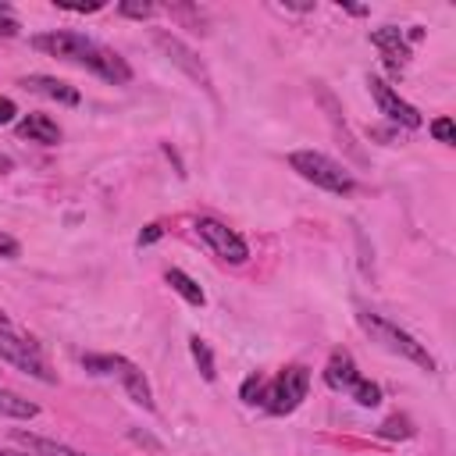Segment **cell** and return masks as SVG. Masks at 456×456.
I'll list each match as a JSON object with an SVG mask.
<instances>
[{"label":"cell","mask_w":456,"mask_h":456,"mask_svg":"<svg viewBox=\"0 0 456 456\" xmlns=\"http://www.w3.org/2000/svg\"><path fill=\"white\" fill-rule=\"evenodd\" d=\"M356 321H360V328L370 335V342H381L388 353H395V356H403V360H410V363H417L420 370H435V356L424 349V342H417L410 331H403L399 324H392V321H385L381 314H374V310H367V306H360L356 310Z\"/></svg>","instance_id":"2"},{"label":"cell","mask_w":456,"mask_h":456,"mask_svg":"<svg viewBox=\"0 0 456 456\" xmlns=\"http://www.w3.org/2000/svg\"><path fill=\"white\" fill-rule=\"evenodd\" d=\"M196 232H200L203 242H207L221 260H228V264H242V260L249 256L246 239H242L239 232H232L228 224H221L217 217H200V221H196Z\"/></svg>","instance_id":"6"},{"label":"cell","mask_w":456,"mask_h":456,"mask_svg":"<svg viewBox=\"0 0 456 456\" xmlns=\"http://www.w3.org/2000/svg\"><path fill=\"white\" fill-rule=\"evenodd\" d=\"M160 235H164V228H160V224H146V228L139 232V246H150V242H157Z\"/></svg>","instance_id":"28"},{"label":"cell","mask_w":456,"mask_h":456,"mask_svg":"<svg viewBox=\"0 0 456 456\" xmlns=\"http://www.w3.org/2000/svg\"><path fill=\"white\" fill-rule=\"evenodd\" d=\"M21 86H25L28 93L50 96V100H57V103H68V107H75V103L82 100L75 86H68V82H61V78H50V75H28V78H21Z\"/></svg>","instance_id":"11"},{"label":"cell","mask_w":456,"mask_h":456,"mask_svg":"<svg viewBox=\"0 0 456 456\" xmlns=\"http://www.w3.org/2000/svg\"><path fill=\"white\" fill-rule=\"evenodd\" d=\"M381 438H413V424L406 417H388L381 428H378Z\"/></svg>","instance_id":"20"},{"label":"cell","mask_w":456,"mask_h":456,"mask_svg":"<svg viewBox=\"0 0 456 456\" xmlns=\"http://www.w3.org/2000/svg\"><path fill=\"white\" fill-rule=\"evenodd\" d=\"M153 43L171 57V64H178L192 82H200V86L210 93V75H207V68L200 64V57H196V53H192L178 36H171V32H157V36H153Z\"/></svg>","instance_id":"8"},{"label":"cell","mask_w":456,"mask_h":456,"mask_svg":"<svg viewBox=\"0 0 456 456\" xmlns=\"http://www.w3.org/2000/svg\"><path fill=\"white\" fill-rule=\"evenodd\" d=\"M342 7H346L349 14H356V18H360V14H367V7H360V4H342Z\"/></svg>","instance_id":"30"},{"label":"cell","mask_w":456,"mask_h":456,"mask_svg":"<svg viewBox=\"0 0 456 456\" xmlns=\"http://www.w3.org/2000/svg\"><path fill=\"white\" fill-rule=\"evenodd\" d=\"M11 167H14V160L7 153H0V171H11Z\"/></svg>","instance_id":"31"},{"label":"cell","mask_w":456,"mask_h":456,"mask_svg":"<svg viewBox=\"0 0 456 456\" xmlns=\"http://www.w3.org/2000/svg\"><path fill=\"white\" fill-rule=\"evenodd\" d=\"M121 363H125V356H118V353H86L82 356V367L89 374H118Z\"/></svg>","instance_id":"18"},{"label":"cell","mask_w":456,"mask_h":456,"mask_svg":"<svg viewBox=\"0 0 456 456\" xmlns=\"http://www.w3.org/2000/svg\"><path fill=\"white\" fill-rule=\"evenodd\" d=\"M14 114H18L14 100H11V96H0V125H11V121H14Z\"/></svg>","instance_id":"27"},{"label":"cell","mask_w":456,"mask_h":456,"mask_svg":"<svg viewBox=\"0 0 456 456\" xmlns=\"http://www.w3.org/2000/svg\"><path fill=\"white\" fill-rule=\"evenodd\" d=\"M118 378H121V385H125V392H128V399H132V403H139L142 410H153V392H150V381L142 378V370H139L132 360H125V363L118 367Z\"/></svg>","instance_id":"13"},{"label":"cell","mask_w":456,"mask_h":456,"mask_svg":"<svg viewBox=\"0 0 456 456\" xmlns=\"http://www.w3.org/2000/svg\"><path fill=\"white\" fill-rule=\"evenodd\" d=\"M370 43L381 50V61H385V68H388L392 75H399V71L406 68V61H410V43L403 39V32H399L395 25L374 28V32H370Z\"/></svg>","instance_id":"9"},{"label":"cell","mask_w":456,"mask_h":456,"mask_svg":"<svg viewBox=\"0 0 456 456\" xmlns=\"http://www.w3.org/2000/svg\"><path fill=\"white\" fill-rule=\"evenodd\" d=\"M57 7H61V11H75V14H93V11H100L103 4H100V0H93V4H64V0H57Z\"/></svg>","instance_id":"26"},{"label":"cell","mask_w":456,"mask_h":456,"mask_svg":"<svg viewBox=\"0 0 456 456\" xmlns=\"http://www.w3.org/2000/svg\"><path fill=\"white\" fill-rule=\"evenodd\" d=\"M11 435H14V442H21V445H25L32 456H82V452H75V449H68V445L53 442V438H43V435H28V431H21V428H14Z\"/></svg>","instance_id":"14"},{"label":"cell","mask_w":456,"mask_h":456,"mask_svg":"<svg viewBox=\"0 0 456 456\" xmlns=\"http://www.w3.org/2000/svg\"><path fill=\"white\" fill-rule=\"evenodd\" d=\"M0 360L14 363L18 370H25L28 378H36V381H43V385H53V381H57V374H53V370L46 367V360L39 356V346L28 342V338H21V335H14L11 328H0Z\"/></svg>","instance_id":"5"},{"label":"cell","mask_w":456,"mask_h":456,"mask_svg":"<svg viewBox=\"0 0 456 456\" xmlns=\"http://www.w3.org/2000/svg\"><path fill=\"white\" fill-rule=\"evenodd\" d=\"M264 385H267V381H264L260 374H249V378L242 381V392H239L242 403H260V399H264Z\"/></svg>","instance_id":"22"},{"label":"cell","mask_w":456,"mask_h":456,"mask_svg":"<svg viewBox=\"0 0 456 456\" xmlns=\"http://www.w3.org/2000/svg\"><path fill=\"white\" fill-rule=\"evenodd\" d=\"M431 135H435L438 142L452 146V142H456V128H452V118H435V121H431Z\"/></svg>","instance_id":"23"},{"label":"cell","mask_w":456,"mask_h":456,"mask_svg":"<svg viewBox=\"0 0 456 456\" xmlns=\"http://www.w3.org/2000/svg\"><path fill=\"white\" fill-rule=\"evenodd\" d=\"M39 413V406L32 399H21L7 388H0V417H11V420H32Z\"/></svg>","instance_id":"16"},{"label":"cell","mask_w":456,"mask_h":456,"mask_svg":"<svg viewBox=\"0 0 456 456\" xmlns=\"http://www.w3.org/2000/svg\"><path fill=\"white\" fill-rule=\"evenodd\" d=\"M0 328H11V317H7L4 310H0Z\"/></svg>","instance_id":"32"},{"label":"cell","mask_w":456,"mask_h":456,"mask_svg":"<svg viewBox=\"0 0 456 456\" xmlns=\"http://www.w3.org/2000/svg\"><path fill=\"white\" fill-rule=\"evenodd\" d=\"M32 46L39 53H50V57H61L68 64H78V68H86V71H93V75H100V78H107L114 86L132 78V68L125 64L121 53H114L110 46H103V43L82 36V32H71V28H53V32L32 36Z\"/></svg>","instance_id":"1"},{"label":"cell","mask_w":456,"mask_h":456,"mask_svg":"<svg viewBox=\"0 0 456 456\" xmlns=\"http://www.w3.org/2000/svg\"><path fill=\"white\" fill-rule=\"evenodd\" d=\"M153 11H157V7H153V4H142V0H121V4H118V14L139 18V21H142V18H153Z\"/></svg>","instance_id":"21"},{"label":"cell","mask_w":456,"mask_h":456,"mask_svg":"<svg viewBox=\"0 0 456 456\" xmlns=\"http://www.w3.org/2000/svg\"><path fill=\"white\" fill-rule=\"evenodd\" d=\"M18 18L11 14V7L7 4H0V39H11V36H18Z\"/></svg>","instance_id":"24"},{"label":"cell","mask_w":456,"mask_h":456,"mask_svg":"<svg viewBox=\"0 0 456 456\" xmlns=\"http://www.w3.org/2000/svg\"><path fill=\"white\" fill-rule=\"evenodd\" d=\"M164 281L171 285V292H178L185 303H192V306H203L207 303V296H203V289L185 274V271H178V267H171L167 274H164Z\"/></svg>","instance_id":"15"},{"label":"cell","mask_w":456,"mask_h":456,"mask_svg":"<svg viewBox=\"0 0 456 456\" xmlns=\"http://www.w3.org/2000/svg\"><path fill=\"white\" fill-rule=\"evenodd\" d=\"M356 381H360V370H356L353 356L346 349H335L328 356V363H324V385L335 388V392H349Z\"/></svg>","instance_id":"10"},{"label":"cell","mask_w":456,"mask_h":456,"mask_svg":"<svg viewBox=\"0 0 456 456\" xmlns=\"http://www.w3.org/2000/svg\"><path fill=\"white\" fill-rule=\"evenodd\" d=\"M306 388H310V370L299 367V363H292V367H285L278 378H271V381L264 385L260 406H264L267 413H274V417H285V413H292V410L306 399Z\"/></svg>","instance_id":"4"},{"label":"cell","mask_w":456,"mask_h":456,"mask_svg":"<svg viewBox=\"0 0 456 456\" xmlns=\"http://www.w3.org/2000/svg\"><path fill=\"white\" fill-rule=\"evenodd\" d=\"M128 438H132L135 445H146L150 452H160V442H157L153 435H146V431H139V428H128Z\"/></svg>","instance_id":"25"},{"label":"cell","mask_w":456,"mask_h":456,"mask_svg":"<svg viewBox=\"0 0 456 456\" xmlns=\"http://www.w3.org/2000/svg\"><path fill=\"white\" fill-rule=\"evenodd\" d=\"M0 253H4V256H11V260H14V256H18V253H21V246H18V242H14V239H11V235H0Z\"/></svg>","instance_id":"29"},{"label":"cell","mask_w":456,"mask_h":456,"mask_svg":"<svg viewBox=\"0 0 456 456\" xmlns=\"http://www.w3.org/2000/svg\"><path fill=\"white\" fill-rule=\"evenodd\" d=\"M349 395H353L360 406H378V403H381V388H378L374 381H367V378H360V381L349 388Z\"/></svg>","instance_id":"19"},{"label":"cell","mask_w":456,"mask_h":456,"mask_svg":"<svg viewBox=\"0 0 456 456\" xmlns=\"http://www.w3.org/2000/svg\"><path fill=\"white\" fill-rule=\"evenodd\" d=\"M18 135H25L28 142H43V146H57L61 142V125L50 114H25L18 121Z\"/></svg>","instance_id":"12"},{"label":"cell","mask_w":456,"mask_h":456,"mask_svg":"<svg viewBox=\"0 0 456 456\" xmlns=\"http://www.w3.org/2000/svg\"><path fill=\"white\" fill-rule=\"evenodd\" d=\"M189 353H192V360H196V367H200L203 381H214V378H217V370H214V353H210V346H207L200 335H192V338H189Z\"/></svg>","instance_id":"17"},{"label":"cell","mask_w":456,"mask_h":456,"mask_svg":"<svg viewBox=\"0 0 456 456\" xmlns=\"http://www.w3.org/2000/svg\"><path fill=\"white\" fill-rule=\"evenodd\" d=\"M0 456H32V452H11V449H0Z\"/></svg>","instance_id":"33"},{"label":"cell","mask_w":456,"mask_h":456,"mask_svg":"<svg viewBox=\"0 0 456 456\" xmlns=\"http://www.w3.org/2000/svg\"><path fill=\"white\" fill-rule=\"evenodd\" d=\"M289 164H292V171L299 178H306L317 189H328L335 196H349L356 189V178L338 160H331V157H324L317 150H296V153H289Z\"/></svg>","instance_id":"3"},{"label":"cell","mask_w":456,"mask_h":456,"mask_svg":"<svg viewBox=\"0 0 456 456\" xmlns=\"http://www.w3.org/2000/svg\"><path fill=\"white\" fill-rule=\"evenodd\" d=\"M367 89H370V96H374V103H378V110L392 121V125H403V128H420V114H417V107H410L388 82H381V78H367Z\"/></svg>","instance_id":"7"}]
</instances>
